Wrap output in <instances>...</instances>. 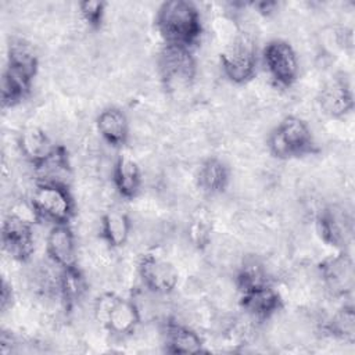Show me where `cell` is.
<instances>
[{"mask_svg": "<svg viewBox=\"0 0 355 355\" xmlns=\"http://www.w3.org/2000/svg\"><path fill=\"white\" fill-rule=\"evenodd\" d=\"M318 232L330 245L344 247L351 237V219L343 207H326L318 215Z\"/></svg>", "mask_w": 355, "mask_h": 355, "instance_id": "cell-12", "label": "cell"}, {"mask_svg": "<svg viewBox=\"0 0 355 355\" xmlns=\"http://www.w3.org/2000/svg\"><path fill=\"white\" fill-rule=\"evenodd\" d=\"M112 182L121 197L126 200L135 198L143 183V175L139 164L129 155L118 157L112 166Z\"/></svg>", "mask_w": 355, "mask_h": 355, "instance_id": "cell-16", "label": "cell"}, {"mask_svg": "<svg viewBox=\"0 0 355 355\" xmlns=\"http://www.w3.org/2000/svg\"><path fill=\"white\" fill-rule=\"evenodd\" d=\"M46 252L58 268L76 266L75 234L68 225H54L46 237Z\"/></svg>", "mask_w": 355, "mask_h": 355, "instance_id": "cell-14", "label": "cell"}, {"mask_svg": "<svg viewBox=\"0 0 355 355\" xmlns=\"http://www.w3.org/2000/svg\"><path fill=\"white\" fill-rule=\"evenodd\" d=\"M101 236L111 247L123 245L132 230V222L129 216L119 209H110L101 218Z\"/></svg>", "mask_w": 355, "mask_h": 355, "instance_id": "cell-21", "label": "cell"}, {"mask_svg": "<svg viewBox=\"0 0 355 355\" xmlns=\"http://www.w3.org/2000/svg\"><path fill=\"white\" fill-rule=\"evenodd\" d=\"M155 25L166 44L191 47L201 35V17L189 0L164 1L155 15Z\"/></svg>", "mask_w": 355, "mask_h": 355, "instance_id": "cell-1", "label": "cell"}, {"mask_svg": "<svg viewBox=\"0 0 355 355\" xmlns=\"http://www.w3.org/2000/svg\"><path fill=\"white\" fill-rule=\"evenodd\" d=\"M94 315L110 333L118 337L132 334L140 322V309L133 300L114 294L101 295L94 304Z\"/></svg>", "mask_w": 355, "mask_h": 355, "instance_id": "cell-4", "label": "cell"}, {"mask_svg": "<svg viewBox=\"0 0 355 355\" xmlns=\"http://www.w3.org/2000/svg\"><path fill=\"white\" fill-rule=\"evenodd\" d=\"M39 67L37 54L33 46L24 37H12L7 51V65L4 71L32 85Z\"/></svg>", "mask_w": 355, "mask_h": 355, "instance_id": "cell-10", "label": "cell"}, {"mask_svg": "<svg viewBox=\"0 0 355 355\" xmlns=\"http://www.w3.org/2000/svg\"><path fill=\"white\" fill-rule=\"evenodd\" d=\"M1 243L4 251L11 258L21 262L28 261L35 248L32 222L21 214H8L3 220Z\"/></svg>", "mask_w": 355, "mask_h": 355, "instance_id": "cell-8", "label": "cell"}, {"mask_svg": "<svg viewBox=\"0 0 355 355\" xmlns=\"http://www.w3.org/2000/svg\"><path fill=\"white\" fill-rule=\"evenodd\" d=\"M320 277L329 293L344 295L352 287L354 268L345 254H338L324 259L320 263Z\"/></svg>", "mask_w": 355, "mask_h": 355, "instance_id": "cell-15", "label": "cell"}, {"mask_svg": "<svg viewBox=\"0 0 355 355\" xmlns=\"http://www.w3.org/2000/svg\"><path fill=\"white\" fill-rule=\"evenodd\" d=\"M240 293L241 306L254 319H269L282 308L280 294L270 286V283L251 287Z\"/></svg>", "mask_w": 355, "mask_h": 355, "instance_id": "cell-13", "label": "cell"}, {"mask_svg": "<svg viewBox=\"0 0 355 355\" xmlns=\"http://www.w3.org/2000/svg\"><path fill=\"white\" fill-rule=\"evenodd\" d=\"M29 201L37 218L54 225H68L75 214V201L65 184L36 182Z\"/></svg>", "mask_w": 355, "mask_h": 355, "instance_id": "cell-2", "label": "cell"}, {"mask_svg": "<svg viewBox=\"0 0 355 355\" xmlns=\"http://www.w3.org/2000/svg\"><path fill=\"white\" fill-rule=\"evenodd\" d=\"M327 330L331 336L352 343L355 337V316L352 306H343L338 309L329 320Z\"/></svg>", "mask_w": 355, "mask_h": 355, "instance_id": "cell-23", "label": "cell"}, {"mask_svg": "<svg viewBox=\"0 0 355 355\" xmlns=\"http://www.w3.org/2000/svg\"><path fill=\"white\" fill-rule=\"evenodd\" d=\"M139 275L143 284L154 294L166 295L172 293L179 280L175 265L164 257L146 254L139 262Z\"/></svg>", "mask_w": 355, "mask_h": 355, "instance_id": "cell-9", "label": "cell"}, {"mask_svg": "<svg viewBox=\"0 0 355 355\" xmlns=\"http://www.w3.org/2000/svg\"><path fill=\"white\" fill-rule=\"evenodd\" d=\"M22 155L35 166L44 161L57 147L50 140L49 135L39 126L25 128L18 139Z\"/></svg>", "mask_w": 355, "mask_h": 355, "instance_id": "cell-19", "label": "cell"}, {"mask_svg": "<svg viewBox=\"0 0 355 355\" xmlns=\"http://www.w3.org/2000/svg\"><path fill=\"white\" fill-rule=\"evenodd\" d=\"M197 183L204 193L209 196L219 194L229 183V168L219 158H207L197 171Z\"/></svg>", "mask_w": 355, "mask_h": 355, "instance_id": "cell-20", "label": "cell"}, {"mask_svg": "<svg viewBox=\"0 0 355 355\" xmlns=\"http://www.w3.org/2000/svg\"><path fill=\"white\" fill-rule=\"evenodd\" d=\"M11 300H12L11 286L6 280H3V283H1V294H0V302H1V309L3 311H6L8 304H11Z\"/></svg>", "mask_w": 355, "mask_h": 355, "instance_id": "cell-25", "label": "cell"}, {"mask_svg": "<svg viewBox=\"0 0 355 355\" xmlns=\"http://www.w3.org/2000/svg\"><path fill=\"white\" fill-rule=\"evenodd\" d=\"M269 151L277 158L306 155L313 151L315 143L311 128L298 116L283 118L268 137Z\"/></svg>", "mask_w": 355, "mask_h": 355, "instance_id": "cell-3", "label": "cell"}, {"mask_svg": "<svg viewBox=\"0 0 355 355\" xmlns=\"http://www.w3.org/2000/svg\"><path fill=\"white\" fill-rule=\"evenodd\" d=\"M97 130L111 146H123L129 137V121L119 108H104L97 116Z\"/></svg>", "mask_w": 355, "mask_h": 355, "instance_id": "cell-17", "label": "cell"}, {"mask_svg": "<svg viewBox=\"0 0 355 355\" xmlns=\"http://www.w3.org/2000/svg\"><path fill=\"white\" fill-rule=\"evenodd\" d=\"M320 110L331 116L340 118L352 110L354 97L352 90L344 76H337L324 83L318 97Z\"/></svg>", "mask_w": 355, "mask_h": 355, "instance_id": "cell-11", "label": "cell"}, {"mask_svg": "<svg viewBox=\"0 0 355 355\" xmlns=\"http://www.w3.org/2000/svg\"><path fill=\"white\" fill-rule=\"evenodd\" d=\"M187 230L193 245L200 250L205 248L212 239V220L209 212L205 208H197L191 214Z\"/></svg>", "mask_w": 355, "mask_h": 355, "instance_id": "cell-22", "label": "cell"}, {"mask_svg": "<svg viewBox=\"0 0 355 355\" xmlns=\"http://www.w3.org/2000/svg\"><path fill=\"white\" fill-rule=\"evenodd\" d=\"M158 69L164 85L171 90L190 86L197 71L190 49L175 44H165L159 53Z\"/></svg>", "mask_w": 355, "mask_h": 355, "instance_id": "cell-6", "label": "cell"}, {"mask_svg": "<svg viewBox=\"0 0 355 355\" xmlns=\"http://www.w3.org/2000/svg\"><path fill=\"white\" fill-rule=\"evenodd\" d=\"M225 76L237 85L248 82L257 69V44L250 33H239L220 54Z\"/></svg>", "mask_w": 355, "mask_h": 355, "instance_id": "cell-5", "label": "cell"}, {"mask_svg": "<svg viewBox=\"0 0 355 355\" xmlns=\"http://www.w3.org/2000/svg\"><path fill=\"white\" fill-rule=\"evenodd\" d=\"M79 12L85 22L90 28H98L103 22L105 14V3L96 0H85L78 4Z\"/></svg>", "mask_w": 355, "mask_h": 355, "instance_id": "cell-24", "label": "cell"}, {"mask_svg": "<svg viewBox=\"0 0 355 355\" xmlns=\"http://www.w3.org/2000/svg\"><path fill=\"white\" fill-rule=\"evenodd\" d=\"M166 351L172 354H196L201 352L204 343L200 334L191 327L179 322H166L165 326Z\"/></svg>", "mask_w": 355, "mask_h": 355, "instance_id": "cell-18", "label": "cell"}, {"mask_svg": "<svg viewBox=\"0 0 355 355\" xmlns=\"http://www.w3.org/2000/svg\"><path fill=\"white\" fill-rule=\"evenodd\" d=\"M263 64L273 82L282 87L291 86L300 71L295 50L286 40H270L263 49Z\"/></svg>", "mask_w": 355, "mask_h": 355, "instance_id": "cell-7", "label": "cell"}]
</instances>
